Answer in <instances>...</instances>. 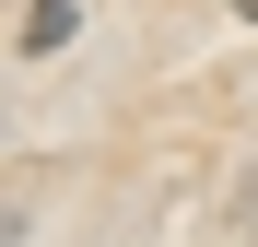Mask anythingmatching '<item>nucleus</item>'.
Masks as SVG:
<instances>
[{
    "mask_svg": "<svg viewBox=\"0 0 258 247\" xmlns=\"http://www.w3.org/2000/svg\"><path fill=\"white\" fill-rule=\"evenodd\" d=\"M71 24H82V0H24V47H35V59H47Z\"/></svg>",
    "mask_w": 258,
    "mask_h": 247,
    "instance_id": "nucleus-1",
    "label": "nucleus"
},
{
    "mask_svg": "<svg viewBox=\"0 0 258 247\" xmlns=\"http://www.w3.org/2000/svg\"><path fill=\"white\" fill-rule=\"evenodd\" d=\"M235 12H258V0H235Z\"/></svg>",
    "mask_w": 258,
    "mask_h": 247,
    "instance_id": "nucleus-2",
    "label": "nucleus"
}]
</instances>
